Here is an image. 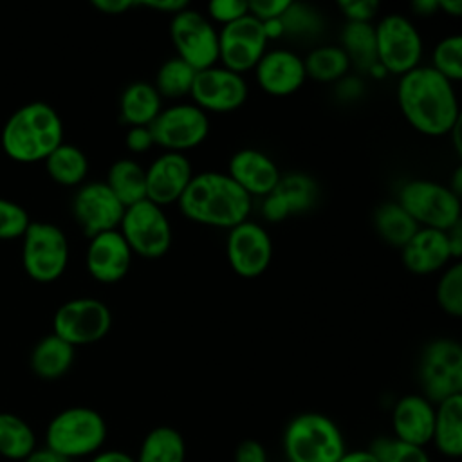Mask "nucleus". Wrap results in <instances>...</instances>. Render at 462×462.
<instances>
[{
  "label": "nucleus",
  "mask_w": 462,
  "mask_h": 462,
  "mask_svg": "<svg viewBox=\"0 0 462 462\" xmlns=\"http://www.w3.org/2000/svg\"><path fill=\"white\" fill-rule=\"evenodd\" d=\"M287 462H339L345 439L339 426L318 411H303L289 420L283 431Z\"/></svg>",
  "instance_id": "obj_5"
},
{
  "label": "nucleus",
  "mask_w": 462,
  "mask_h": 462,
  "mask_svg": "<svg viewBox=\"0 0 462 462\" xmlns=\"http://www.w3.org/2000/svg\"><path fill=\"white\" fill-rule=\"evenodd\" d=\"M377 61L388 74H406L419 67L422 58V38L417 27L402 14L383 16L375 25Z\"/></svg>",
  "instance_id": "obj_11"
},
{
  "label": "nucleus",
  "mask_w": 462,
  "mask_h": 462,
  "mask_svg": "<svg viewBox=\"0 0 462 462\" xmlns=\"http://www.w3.org/2000/svg\"><path fill=\"white\" fill-rule=\"evenodd\" d=\"M177 204L197 224L231 229L247 220L253 202L227 173L202 171L191 177Z\"/></svg>",
  "instance_id": "obj_2"
},
{
  "label": "nucleus",
  "mask_w": 462,
  "mask_h": 462,
  "mask_svg": "<svg viewBox=\"0 0 462 462\" xmlns=\"http://www.w3.org/2000/svg\"><path fill=\"white\" fill-rule=\"evenodd\" d=\"M289 4L291 0H254V2H247V11L256 20L265 22V20L280 18Z\"/></svg>",
  "instance_id": "obj_43"
},
{
  "label": "nucleus",
  "mask_w": 462,
  "mask_h": 462,
  "mask_svg": "<svg viewBox=\"0 0 462 462\" xmlns=\"http://www.w3.org/2000/svg\"><path fill=\"white\" fill-rule=\"evenodd\" d=\"M45 168L51 179L63 186L83 182L88 173V159L81 148L70 143H61L45 159Z\"/></svg>",
  "instance_id": "obj_32"
},
{
  "label": "nucleus",
  "mask_w": 462,
  "mask_h": 462,
  "mask_svg": "<svg viewBox=\"0 0 462 462\" xmlns=\"http://www.w3.org/2000/svg\"><path fill=\"white\" fill-rule=\"evenodd\" d=\"M227 175L249 195L265 197L274 189L282 173L276 162L256 148H242L229 159Z\"/></svg>",
  "instance_id": "obj_22"
},
{
  "label": "nucleus",
  "mask_w": 462,
  "mask_h": 462,
  "mask_svg": "<svg viewBox=\"0 0 462 462\" xmlns=\"http://www.w3.org/2000/svg\"><path fill=\"white\" fill-rule=\"evenodd\" d=\"M247 13V2L242 0H213L208 4L209 20L218 22L222 25L231 23Z\"/></svg>",
  "instance_id": "obj_41"
},
{
  "label": "nucleus",
  "mask_w": 462,
  "mask_h": 462,
  "mask_svg": "<svg viewBox=\"0 0 462 462\" xmlns=\"http://www.w3.org/2000/svg\"><path fill=\"white\" fill-rule=\"evenodd\" d=\"M339 42L350 65H356L359 70L366 72L377 61L374 23L346 22L341 29Z\"/></svg>",
  "instance_id": "obj_30"
},
{
  "label": "nucleus",
  "mask_w": 462,
  "mask_h": 462,
  "mask_svg": "<svg viewBox=\"0 0 462 462\" xmlns=\"http://www.w3.org/2000/svg\"><path fill=\"white\" fill-rule=\"evenodd\" d=\"M188 5V2L184 0H137V7H148V9H155L161 13H171V16L175 13H179L180 9H184Z\"/></svg>",
  "instance_id": "obj_48"
},
{
  "label": "nucleus",
  "mask_w": 462,
  "mask_h": 462,
  "mask_svg": "<svg viewBox=\"0 0 462 462\" xmlns=\"http://www.w3.org/2000/svg\"><path fill=\"white\" fill-rule=\"evenodd\" d=\"M106 440V422L99 411L72 406L56 413L45 430V448L63 458L92 457Z\"/></svg>",
  "instance_id": "obj_4"
},
{
  "label": "nucleus",
  "mask_w": 462,
  "mask_h": 462,
  "mask_svg": "<svg viewBox=\"0 0 462 462\" xmlns=\"http://www.w3.org/2000/svg\"><path fill=\"white\" fill-rule=\"evenodd\" d=\"M88 462H135L134 457L123 449H99Z\"/></svg>",
  "instance_id": "obj_49"
},
{
  "label": "nucleus",
  "mask_w": 462,
  "mask_h": 462,
  "mask_svg": "<svg viewBox=\"0 0 462 462\" xmlns=\"http://www.w3.org/2000/svg\"><path fill=\"white\" fill-rule=\"evenodd\" d=\"M22 462H65L63 458H60L58 455H54L52 451H49L47 448H36L25 460Z\"/></svg>",
  "instance_id": "obj_51"
},
{
  "label": "nucleus",
  "mask_w": 462,
  "mask_h": 462,
  "mask_svg": "<svg viewBox=\"0 0 462 462\" xmlns=\"http://www.w3.org/2000/svg\"><path fill=\"white\" fill-rule=\"evenodd\" d=\"M74 356V346L52 332L34 345L29 365L40 379L54 381L70 370Z\"/></svg>",
  "instance_id": "obj_26"
},
{
  "label": "nucleus",
  "mask_w": 462,
  "mask_h": 462,
  "mask_svg": "<svg viewBox=\"0 0 462 462\" xmlns=\"http://www.w3.org/2000/svg\"><path fill=\"white\" fill-rule=\"evenodd\" d=\"M125 209L105 182L83 184L72 199V215L88 238L117 229Z\"/></svg>",
  "instance_id": "obj_17"
},
{
  "label": "nucleus",
  "mask_w": 462,
  "mask_h": 462,
  "mask_svg": "<svg viewBox=\"0 0 462 462\" xmlns=\"http://www.w3.org/2000/svg\"><path fill=\"white\" fill-rule=\"evenodd\" d=\"M401 251L402 263L415 274L435 273L453 260L448 233L431 227H419Z\"/></svg>",
  "instance_id": "obj_24"
},
{
  "label": "nucleus",
  "mask_w": 462,
  "mask_h": 462,
  "mask_svg": "<svg viewBox=\"0 0 462 462\" xmlns=\"http://www.w3.org/2000/svg\"><path fill=\"white\" fill-rule=\"evenodd\" d=\"M161 110L162 97L153 83L134 81L121 94L119 114L128 126H150Z\"/></svg>",
  "instance_id": "obj_27"
},
{
  "label": "nucleus",
  "mask_w": 462,
  "mask_h": 462,
  "mask_svg": "<svg viewBox=\"0 0 462 462\" xmlns=\"http://www.w3.org/2000/svg\"><path fill=\"white\" fill-rule=\"evenodd\" d=\"M446 233H448V242H449V247H451V254H453V258H458L462 254V222L455 224Z\"/></svg>",
  "instance_id": "obj_50"
},
{
  "label": "nucleus",
  "mask_w": 462,
  "mask_h": 462,
  "mask_svg": "<svg viewBox=\"0 0 462 462\" xmlns=\"http://www.w3.org/2000/svg\"><path fill=\"white\" fill-rule=\"evenodd\" d=\"M253 70L262 90L271 96H289L307 79L303 58L289 49L265 51Z\"/></svg>",
  "instance_id": "obj_21"
},
{
  "label": "nucleus",
  "mask_w": 462,
  "mask_h": 462,
  "mask_svg": "<svg viewBox=\"0 0 462 462\" xmlns=\"http://www.w3.org/2000/svg\"><path fill=\"white\" fill-rule=\"evenodd\" d=\"M431 442L448 458L462 455V395H453L435 404Z\"/></svg>",
  "instance_id": "obj_25"
},
{
  "label": "nucleus",
  "mask_w": 462,
  "mask_h": 462,
  "mask_svg": "<svg viewBox=\"0 0 462 462\" xmlns=\"http://www.w3.org/2000/svg\"><path fill=\"white\" fill-rule=\"evenodd\" d=\"M439 11H444L451 16H460L462 2L460 0H439Z\"/></svg>",
  "instance_id": "obj_55"
},
{
  "label": "nucleus",
  "mask_w": 462,
  "mask_h": 462,
  "mask_svg": "<svg viewBox=\"0 0 462 462\" xmlns=\"http://www.w3.org/2000/svg\"><path fill=\"white\" fill-rule=\"evenodd\" d=\"M366 72H370V76H374V78H384L388 72H386V69L379 63V61H375Z\"/></svg>",
  "instance_id": "obj_56"
},
{
  "label": "nucleus",
  "mask_w": 462,
  "mask_h": 462,
  "mask_svg": "<svg viewBox=\"0 0 462 462\" xmlns=\"http://www.w3.org/2000/svg\"><path fill=\"white\" fill-rule=\"evenodd\" d=\"M318 184L307 173L282 175L271 193L262 197V215L269 222H282L291 215L309 211L318 200Z\"/></svg>",
  "instance_id": "obj_19"
},
{
  "label": "nucleus",
  "mask_w": 462,
  "mask_h": 462,
  "mask_svg": "<svg viewBox=\"0 0 462 462\" xmlns=\"http://www.w3.org/2000/svg\"><path fill=\"white\" fill-rule=\"evenodd\" d=\"M170 36L177 58L195 70L217 65L218 61V31L213 22L197 9L186 5L171 16Z\"/></svg>",
  "instance_id": "obj_9"
},
{
  "label": "nucleus",
  "mask_w": 462,
  "mask_h": 462,
  "mask_svg": "<svg viewBox=\"0 0 462 462\" xmlns=\"http://www.w3.org/2000/svg\"><path fill=\"white\" fill-rule=\"evenodd\" d=\"M439 307L453 316H462V263L455 260L440 276L437 283Z\"/></svg>",
  "instance_id": "obj_39"
},
{
  "label": "nucleus",
  "mask_w": 462,
  "mask_h": 462,
  "mask_svg": "<svg viewBox=\"0 0 462 462\" xmlns=\"http://www.w3.org/2000/svg\"><path fill=\"white\" fill-rule=\"evenodd\" d=\"M377 235L390 245L402 247L419 229V224L399 202H384L374 213Z\"/></svg>",
  "instance_id": "obj_33"
},
{
  "label": "nucleus",
  "mask_w": 462,
  "mask_h": 462,
  "mask_svg": "<svg viewBox=\"0 0 462 462\" xmlns=\"http://www.w3.org/2000/svg\"><path fill=\"white\" fill-rule=\"evenodd\" d=\"M29 224V213L22 204L0 197V240L22 238Z\"/></svg>",
  "instance_id": "obj_40"
},
{
  "label": "nucleus",
  "mask_w": 462,
  "mask_h": 462,
  "mask_svg": "<svg viewBox=\"0 0 462 462\" xmlns=\"http://www.w3.org/2000/svg\"><path fill=\"white\" fill-rule=\"evenodd\" d=\"M135 462H186L184 437L171 426H157L143 439Z\"/></svg>",
  "instance_id": "obj_29"
},
{
  "label": "nucleus",
  "mask_w": 462,
  "mask_h": 462,
  "mask_svg": "<svg viewBox=\"0 0 462 462\" xmlns=\"http://www.w3.org/2000/svg\"><path fill=\"white\" fill-rule=\"evenodd\" d=\"M411 9L420 16H431L439 11V0H415L411 4Z\"/></svg>",
  "instance_id": "obj_53"
},
{
  "label": "nucleus",
  "mask_w": 462,
  "mask_h": 462,
  "mask_svg": "<svg viewBox=\"0 0 462 462\" xmlns=\"http://www.w3.org/2000/svg\"><path fill=\"white\" fill-rule=\"evenodd\" d=\"M197 70L189 67L186 61L180 58H170L166 60L157 74H155V90L159 92L161 97H170V99H179L184 96H189L191 85L195 79Z\"/></svg>",
  "instance_id": "obj_35"
},
{
  "label": "nucleus",
  "mask_w": 462,
  "mask_h": 462,
  "mask_svg": "<svg viewBox=\"0 0 462 462\" xmlns=\"http://www.w3.org/2000/svg\"><path fill=\"white\" fill-rule=\"evenodd\" d=\"M119 233L132 253L144 258H161L166 254L173 238L164 209L148 199L125 209Z\"/></svg>",
  "instance_id": "obj_10"
},
{
  "label": "nucleus",
  "mask_w": 462,
  "mask_h": 462,
  "mask_svg": "<svg viewBox=\"0 0 462 462\" xmlns=\"http://www.w3.org/2000/svg\"><path fill=\"white\" fill-rule=\"evenodd\" d=\"M125 143H126V148L134 153L148 152L155 144L150 126H130L125 135Z\"/></svg>",
  "instance_id": "obj_44"
},
{
  "label": "nucleus",
  "mask_w": 462,
  "mask_h": 462,
  "mask_svg": "<svg viewBox=\"0 0 462 462\" xmlns=\"http://www.w3.org/2000/svg\"><path fill=\"white\" fill-rule=\"evenodd\" d=\"M134 253L119 229L103 231L90 236L85 263L90 276L101 283H116L126 276Z\"/></svg>",
  "instance_id": "obj_20"
},
{
  "label": "nucleus",
  "mask_w": 462,
  "mask_h": 462,
  "mask_svg": "<svg viewBox=\"0 0 462 462\" xmlns=\"http://www.w3.org/2000/svg\"><path fill=\"white\" fill-rule=\"evenodd\" d=\"M235 462H267V451L258 440L244 439L235 449Z\"/></svg>",
  "instance_id": "obj_45"
},
{
  "label": "nucleus",
  "mask_w": 462,
  "mask_h": 462,
  "mask_svg": "<svg viewBox=\"0 0 462 462\" xmlns=\"http://www.w3.org/2000/svg\"><path fill=\"white\" fill-rule=\"evenodd\" d=\"M283 36L292 38H312L323 31V16L309 4L291 2L280 16Z\"/></svg>",
  "instance_id": "obj_36"
},
{
  "label": "nucleus",
  "mask_w": 462,
  "mask_h": 462,
  "mask_svg": "<svg viewBox=\"0 0 462 462\" xmlns=\"http://www.w3.org/2000/svg\"><path fill=\"white\" fill-rule=\"evenodd\" d=\"M339 462H377V460L368 449H354V451H345Z\"/></svg>",
  "instance_id": "obj_54"
},
{
  "label": "nucleus",
  "mask_w": 462,
  "mask_h": 462,
  "mask_svg": "<svg viewBox=\"0 0 462 462\" xmlns=\"http://www.w3.org/2000/svg\"><path fill=\"white\" fill-rule=\"evenodd\" d=\"M226 254L231 269L242 278H256L265 273L273 258L269 233L253 220L233 226L226 240Z\"/></svg>",
  "instance_id": "obj_16"
},
{
  "label": "nucleus",
  "mask_w": 462,
  "mask_h": 462,
  "mask_svg": "<svg viewBox=\"0 0 462 462\" xmlns=\"http://www.w3.org/2000/svg\"><path fill=\"white\" fill-rule=\"evenodd\" d=\"M363 94V81H359L356 76H343L337 83V96L341 99H357Z\"/></svg>",
  "instance_id": "obj_47"
},
{
  "label": "nucleus",
  "mask_w": 462,
  "mask_h": 462,
  "mask_svg": "<svg viewBox=\"0 0 462 462\" xmlns=\"http://www.w3.org/2000/svg\"><path fill=\"white\" fill-rule=\"evenodd\" d=\"M397 202L419 224V227H431L448 231L460 222V197L446 184L413 179L401 186Z\"/></svg>",
  "instance_id": "obj_6"
},
{
  "label": "nucleus",
  "mask_w": 462,
  "mask_h": 462,
  "mask_svg": "<svg viewBox=\"0 0 462 462\" xmlns=\"http://www.w3.org/2000/svg\"><path fill=\"white\" fill-rule=\"evenodd\" d=\"M249 88L242 74L222 65L197 70L191 85L193 105L204 112H231L240 108L247 99Z\"/></svg>",
  "instance_id": "obj_15"
},
{
  "label": "nucleus",
  "mask_w": 462,
  "mask_h": 462,
  "mask_svg": "<svg viewBox=\"0 0 462 462\" xmlns=\"http://www.w3.org/2000/svg\"><path fill=\"white\" fill-rule=\"evenodd\" d=\"M262 27H263V34L269 40H278L283 36V27H282V22L280 18H273V20H265L262 22Z\"/></svg>",
  "instance_id": "obj_52"
},
{
  "label": "nucleus",
  "mask_w": 462,
  "mask_h": 462,
  "mask_svg": "<svg viewBox=\"0 0 462 462\" xmlns=\"http://www.w3.org/2000/svg\"><path fill=\"white\" fill-rule=\"evenodd\" d=\"M153 143L164 152L184 153L204 143L209 134L208 114L193 103H175L150 123Z\"/></svg>",
  "instance_id": "obj_12"
},
{
  "label": "nucleus",
  "mask_w": 462,
  "mask_h": 462,
  "mask_svg": "<svg viewBox=\"0 0 462 462\" xmlns=\"http://www.w3.org/2000/svg\"><path fill=\"white\" fill-rule=\"evenodd\" d=\"M397 103L406 121L430 137L448 135L460 121L453 83L430 65H419L401 76Z\"/></svg>",
  "instance_id": "obj_1"
},
{
  "label": "nucleus",
  "mask_w": 462,
  "mask_h": 462,
  "mask_svg": "<svg viewBox=\"0 0 462 462\" xmlns=\"http://www.w3.org/2000/svg\"><path fill=\"white\" fill-rule=\"evenodd\" d=\"M146 199L161 208L179 202L193 177V168L184 153L164 152L144 168Z\"/></svg>",
  "instance_id": "obj_18"
},
{
  "label": "nucleus",
  "mask_w": 462,
  "mask_h": 462,
  "mask_svg": "<svg viewBox=\"0 0 462 462\" xmlns=\"http://www.w3.org/2000/svg\"><path fill=\"white\" fill-rule=\"evenodd\" d=\"M92 5L105 14H123L137 7V0H94Z\"/></svg>",
  "instance_id": "obj_46"
},
{
  "label": "nucleus",
  "mask_w": 462,
  "mask_h": 462,
  "mask_svg": "<svg viewBox=\"0 0 462 462\" xmlns=\"http://www.w3.org/2000/svg\"><path fill=\"white\" fill-rule=\"evenodd\" d=\"M105 184L125 208L146 199L144 168L134 159H119L112 162Z\"/></svg>",
  "instance_id": "obj_28"
},
{
  "label": "nucleus",
  "mask_w": 462,
  "mask_h": 462,
  "mask_svg": "<svg viewBox=\"0 0 462 462\" xmlns=\"http://www.w3.org/2000/svg\"><path fill=\"white\" fill-rule=\"evenodd\" d=\"M36 449V435L27 420L11 411H0V457L25 460Z\"/></svg>",
  "instance_id": "obj_31"
},
{
  "label": "nucleus",
  "mask_w": 462,
  "mask_h": 462,
  "mask_svg": "<svg viewBox=\"0 0 462 462\" xmlns=\"http://www.w3.org/2000/svg\"><path fill=\"white\" fill-rule=\"evenodd\" d=\"M63 143V121L45 101H31L14 110L5 121L0 144L16 162L45 161Z\"/></svg>",
  "instance_id": "obj_3"
},
{
  "label": "nucleus",
  "mask_w": 462,
  "mask_h": 462,
  "mask_svg": "<svg viewBox=\"0 0 462 462\" xmlns=\"http://www.w3.org/2000/svg\"><path fill=\"white\" fill-rule=\"evenodd\" d=\"M267 51V38L262 22L253 14L222 25L218 31V60L222 67L244 76L245 70L256 67Z\"/></svg>",
  "instance_id": "obj_14"
},
{
  "label": "nucleus",
  "mask_w": 462,
  "mask_h": 462,
  "mask_svg": "<svg viewBox=\"0 0 462 462\" xmlns=\"http://www.w3.org/2000/svg\"><path fill=\"white\" fill-rule=\"evenodd\" d=\"M435 420V404L420 393L401 397L392 411L393 437L424 448L431 442Z\"/></svg>",
  "instance_id": "obj_23"
},
{
  "label": "nucleus",
  "mask_w": 462,
  "mask_h": 462,
  "mask_svg": "<svg viewBox=\"0 0 462 462\" xmlns=\"http://www.w3.org/2000/svg\"><path fill=\"white\" fill-rule=\"evenodd\" d=\"M430 67L451 83L462 79V36L449 34L442 38L433 49Z\"/></svg>",
  "instance_id": "obj_38"
},
{
  "label": "nucleus",
  "mask_w": 462,
  "mask_h": 462,
  "mask_svg": "<svg viewBox=\"0 0 462 462\" xmlns=\"http://www.w3.org/2000/svg\"><path fill=\"white\" fill-rule=\"evenodd\" d=\"M368 451L377 462H431L424 448L392 437H377Z\"/></svg>",
  "instance_id": "obj_37"
},
{
  "label": "nucleus",
  "mask_w": 462,
  "mask_h": 462,
  "mask_svg": "<svg viewBox=\"0 0 462 462\" xmlns=\"http://www.w3.org/2000/svg\"><path fill=\"white\" fill-rule=\"evenodd\" d=\"M422 395L437 404L453 395H462V346L451 337L428 343L419 361Z\"/></svg>",
  "instance_id": "obj_8"
},
{
  "label": "nucleus",
  "mask_w": 462,
  "mask_h": 462,
  "mask_svg": "<svg viewBox=\"0 0 462 462\" xmlns=\"http://www.w3.org/2000/svg\"><path fill=\"white\" fill-rule=\"evenodd\" d=\"M22 263L29 278L40 283L58 280L69 263V240L51 222H31L22 236Z\"/></svg>",
  "instance_id": "obj_7"
},
{
  "label": "nucleus",
  "mask_w": 462,
  "mask_h": 462,
  "mask_svg": "<svg viewBox=\"0 0 462 462\" xmlns=\"http://www.w3.org/2000/svg\"><path fill=\"white\" fill-rule=\"evenodd\" d=\"M337 5L348 22L372 23L379 13V2L375 0H343Z\"/></svg>",
  "instance_id": "obj_42"
},
{
  "label": "nucleus",
  "mask_w": 462,
  "mask_h": 462,
  "mask_svg": "<svg viewBox=\"0 0 462 462\" xmlns=\"http://www.w3.org/2000/svg\"><path fill=\"white\" fill-rule=\"evenodd\" d=\"M303 65L307 78L325 83L339 81L350 69V61L339 45H318L303 58Z\"/></svg>",
  "instance_id": "obj_34"
},
{
  "label": "nucleus",
  "mask_w": 462,
  "mask_h": 462,
  "mask_svg": "<svg viewBox=\"0 0 462 462\" xmlns=\"http://www.w3.org/2000/svg\"><path fill=\"white\" fill-rule=\"evenodd\" d=\"M110 327L112 312L97 298L69 300L58 307L52 318V332L74 348L99 341L108 334Z\"/></svg>",
  "instance_id": "obj_13"
}]
</instances>
